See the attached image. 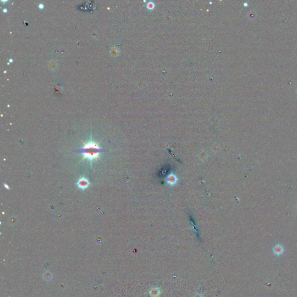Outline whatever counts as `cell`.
Segmentation results:
<instances>
[{
  "label": "cell",
  "mask_w": 297,
  "mask_h": 297,
  "mask_svg": "<svg viewBox=\"0 0 297 297\" xmlns=\"http://www.w3.org/2000/svg\"><path fill=\"white\" fill-rule=\"evenodd\" d=\"M283 248L280 245H277L274 248V252L277 255L281 254L283 252Z\"/></svg>",
  "instance_id": "3"
},
{
  "label": "cell",
  "mask_w": 297,
  "mask_h": 297,
  "mask_svg": "<svg viewBox=\"0 0 297 297\" xmlns=\"http://www.w3.org/2000/svg\"><path fill=\"white\" fill-rule=\"evenodd\" d=\"M90 183L89 180L84 177L80 178L77 183L78 188L82 189V190H84V189L88 188V186H90Z\"/></svg>",
  "instance_id": "2"
},
{
  "label": "cell",
  "mask_w": 297,
  "mask_h": 297,
  "mask_svg": "<svg viewBox=\"0 0 297 297\" xmlns=\"http://www.w3.org/2000/svg\"><path fill=\"white\" fill-rule=\"evenodd\" d=\"M83 147L77 150L76 152L82 153V158L81 159V162L83 161L85 159H87L91 162L92 166V162L96 159H99V160L102 161L101 159L99 158V154L102 152H104V149L100 148L99 146L100 142L98 143L95 142L92 140V138H91V140L87 143L84 142V141L81 140Z\"/></svg>",
  "instance_id": "1"
}]
</instances>
